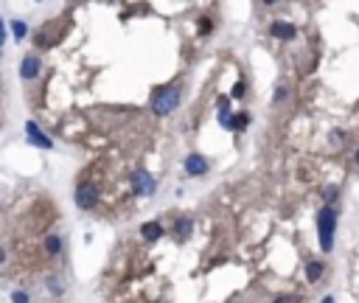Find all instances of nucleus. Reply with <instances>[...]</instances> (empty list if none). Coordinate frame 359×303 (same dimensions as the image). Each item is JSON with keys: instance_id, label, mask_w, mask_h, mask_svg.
<instances>
[{"instance_id": "nucleus-7", "label": "nucleus", "mask_w": 359, "mask_h": 303, "mask_svg": "<svg viewBox=\"0 0 359 303\" xmlns=\"http://www.w3.org/2000/svg\"><path fill=\"white\" fill-rule=\"evenodd\" d=\"M25 132H28V140H31V143L39 146V149H51V146H54V143H51V138H48V135L39 132V127H37L34 121L25 124Z\"/></svg>"}, {"instance_id": "nucleus-13", "label": "nucleus", "mask_w": 359, "mask_h": 303, "mask_svg": "<svg viewBox=\"0 0 359 303\" xmlns=\"http://www.w3.org/2000/svg\"><path fill=\"white\" fill-rule=\"evenodd\" d=\"M12 34H14V40H20V43H23V36L28 34V25H25V20H12Z\"/></svg>"}, {"instance_id": "nucleus-25", "label": "nucleus", "mask_w": 359, "mask_h": 303, "mask_svg": "<svg viewBox=\"0 0 359 303\" xmlns=\"http://www.w3.org/2000/svg\"><path fill=\"white\" fill-rule=\"evenodd\" d=\"M353 163H356V166H359V149H356V155H353Z\"/></svg>"}, {"instance_id": "nucleus-21", "label": "nucleus", "mask_w": 359, "mask_h": 303, "mask_svg": "<svg viewBox=\"0 0 359 303\" xmlns=\"http://www.w3.org/2000/svg\"><path fill=\"white\" fill-rule=\"evenodd\" d=\"M200 31H202V34H208V31H211V20H208V17H205V23L200 25Z\"/></svg>"}, {"instance_id": "nucleus-22", "label": "nucleus", "mask_w": 359, "mask_h": 303, "mask_svg": "<svg viewBox=\"0 0 359 303\" xmlns=\"http://www.w3.org/2000/svg\"><path fill=\"white\" fill-rule=\"evenodd\" d=\"M227 104H230V98H227V96H219V107L227 109Z\"/></svg>"}, {"instance_id": "nucleus-5", "label": "nucleus", "mask_w": 359, "mask_h": 303, "mask_svg": "<svg viewBox=\"0 0 359 303\" xmlns=\"http://www.w3.org/2000/svg\"><path fill=\"white\" fill-rule=\"evenodd\" d=\"M183 169H185V174H188V177H202L208 171V160L194 152V155H188V158H185Z\"/></svg>"}, {"instance_id": "nucleus-18", "label": "nucleus", "mask_w": 359, "mask_h": 303, "mask_svg": "<svg viewBox=\"0 0 359 303\" xmlns=\"http://www.w3.org/2000/svg\"><path fill=\"white\" fill-rule=\"evenodd\" d=\"M286 96H289V90H286V87H284V85H281V87H278V90H275V101H284V98H286Z\"/></svg>"}, {"instance_id": "nucleus-9", "label": "nucleus", "mask_w": 359, "mask_h": 303, "mask_svg": "<svg viewBox=\"0 0 359 303\" xmlns=\"http://www.w3.org/2000/svg\"><path fill=\"white\" fill-rule=\"evenodd\" d=\"M140 236L146 239V242H157L160 236H163V224L154 219V222H143V228H140Z\"/></svg>"}, {"instance_id": "nucleus-11", "label": "nucleus", "mask_w": 359, "mask_h": 303, "mask_svg": "<svg viewBox=\"0 0 359 303\" xmlns=\"http://www.w3.org/2000/svg\"><path fill=\"white\" fill-rule=\"evenodd\" d=\"M191 228H194V222H191V219H177V224H174V239H177V242H185V239L191 236Z\"/></svg>"}, {"instance_id": "nucleus-17", "label": "nucleus", "mask_w": 359, "mask_h": 303, "mask_svg": "<svg viewBox=\"0 0 359 303\" xmlns=\"http://www.w3.org/2000/svg\"><path fill=\"white\" fill-rule=\"evenodd\" d=\"M48 286H51V292H54V295H62V284H59V281L54 278V275H51V278H48Z\"/></svg>"}, {"instance_id": "nucleus-16", "label": "nucleus", "mask_w": 359, "mask_h": 303, "mask_svg": "<svg viewBox=\"0 0 359 303\" xmlns=\"http://www.w3.org/2000/svg\"><path fill=\"white\" fill-rule=\"evenodd\" d=\"M272 303H300V297L298 295H278Z\"/></svg>"}, {"instance_id": "nucleus-6", "label": "nucleus", "mask_w": 359, "mask_h": 303, "mask_svg": "<svg viewBox=\"0 0 359 303\" xmlns=\"http://www.w3.org/2000/svg\"><path fill=\"white\" fill-rule=\"evenodd\" d=\"M269 34L278 36V40H286V43H292L295 36H298V28H295L292 23H284V20H278V23L269 25Z\"/></svg>"}, {"instance_id": "nucleus-23", "label": "nucleus", "mask_w": 359, "mask_h": 303, "mask_svg": "<svg viewBox=\"0 0 359 303\" xmlns=\"http://www.w3.org/2000/svg\"><path fill=\"white\" fill-rule=\"evenodd\" d=\"M320 303H334V297H331V295H329V297H323V300H320Z\"/></svg>"}, {"instance_id": "nucleus-2", "label": "nucleus", "mask_w": 359, "mask_h": 303, "mask_svg": "<svg viewBox=\"0 0 359 303\" xmlns=\"http://www.w3.org/2000/svg\"><path fill=\"white\" fill-rule=\"evenodd\" d=\"M317 231H320L323 253H331V250H334V231H337V211L331 205H326L317 213Z\"/></svg>"}, {"instance_id": "nucleus-14", "label": "nucleus", "mask_w": 359, "mask_h": 303, "mask_svg": "<svg viewBox=\"0 0 359 303\" xmlns=\"http://www.w3.org/2000/svg\"><path fill=\"white\" fill-rule=\"evenodd\" d=\"M323 197H326V202H334L337 197H340V188H337V185H326V191H323Z\"/></svg>"}, {"instance_id": "nucleus-19", "label": "nucleus", "mask_w": 359, "mask_h": 303, "mask_svg": "<svg viewBox=\"0 0 359 303\" xmlns=\"http://www.w3.org/2000/svg\"><path fill=\"white\" fill-rule=\"evenodd\" d=\"M244 96V82H238L236 87H233V98H242Z\"/></svg>"}, {"instance_id": "nucleus-24", "label": "nucleus", "mask_w": 359, "mask_h": 303, "mask_svg": "<svg viewBox=\"0 0 359 303\" xmlns=\"http://www.w3.org/2000/svg\"><path fill=\"white\" fill-rule=\"evenodd\" d=\"M3 261H6V253H3V247H0V264H3Z\"/></svg>"}, {"instance_id": "nucleus-4", "label": "nucleus", "mask_w": 359, "mask_h": 303, "mask_svg": "<svg viewBox=\"0 0 359 303\" xmlns=\"http://www.w3.org/2000/svg\"><path fill=\"white\" fill-rule=\"evenodd\" d=\"M132 188H135V194H154V191H157V182H154V177H149L146 171H138V174L132 177Z\"/></svg>"}, {"instance_id": "nucleus-15", "label": "nucleus", "mask_w": 359, "mask_h": 303, "mask_svg": "<svg viewBox=\"0 0 359 303\" xmlns=\"http://www.w3.org/2000/svg\"><path fill=\"white\" fill-rule=\"evenodd\" d=\"M12 303H31V300H28V292L14 289V292H12Z\"/></svg>"}, {"instance_id": "nucleus-1", "label": "nucleus", "mask_w": 359, "mask_h": 303, "mask_svg": "<svg viewBox=\"0 0 359 303\" xmlns=\"http://www.w3.org/2000/svg\"><path fill=\"white\" fill-rule=\"evenodd\" d=\"M180 101H183V87L169 85V87H157V90L152 93L149 107H152L154 116H169V112H174V109L180 107Z\"/></svg>"}, {"instance_id": "nucleus-20", "label": "nucleus", "mask_w": 359, "mask_h": 303, "mask_svg": "<svg viewBox=\"0 0 359 303\" xmlns=\"http://www.w3.org/2000/svg\"><path fill=\"white\" fill-rule=\"evenodd\" d=\"M3 43H6V23L0 17V48H3Z\"/></svg>"}, {"instance_id": "nucleus-12", "label": "nucleus", "mask_w": 359, "mask_h": 303, "mask_svg": "<svg viewBox=\"0 0 359 303\" xmlns=\"http://www.w3.org/2000/svg\"><path fill=\"white\" fill-rule=\"evenodd\" d=\"M45 253H48V255H59L62 253V239L59 236H48V239H45Z\"/></svg>"}, {"instance_id": "nucleus-3", "label": "nucleus", "mask_w": 359, "mask_h": 303, "mask_svg": "<svg viewBox=\"0 0 359 303\" xmlns=\"http://www.w3.org/2000/svg\"><path fill=\"white\" fill-rule=\"evenodd\" d=\"M76 205L82 208V211H90V208L98 205V185L90 180L79 182V188H76Z\"/></svg>"}, {"instance_id": "nucleus-8", "label": "nucleus", "mask_w": 359, "mask_h": 303, "mask_svg": "<svg viewBox=\"0 0 359 303\" xmlns=\"http://www.w3.org/2000/svg\"><path fill=\"white\" fill-rule=\"evenodd\" d=\"M20 76H23L25 82L37 79V76H39V59H37V56H25V59L20 62Z\"/></svg>"}, {"instance_id": "nucleus-10", "label": "nucleus", "mask_w": 359, "mask_h": 303, "mask_svg": "<svg viewBox=\"0 0 359 303\" xmlns=\"http://www.w3.org/2000/svg\"><path fill=\"white\" fill-rule=\"evenodd\" d=\"M323 273H326V264H323V261H309V264H306V281H309V284H317V281L323 278Z\"/></svg>"}]
</instances>
